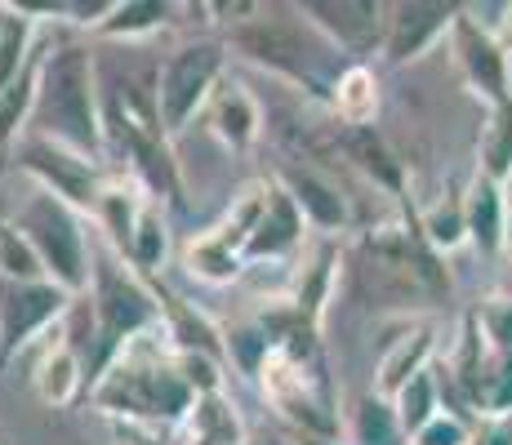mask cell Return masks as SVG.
Wrapping results in <instances>:
<instances>
[{"instance_id":"4dcf8cb0","label":"cell","mask_w":512,"mask_h":445,"mask_svg":"<svg viewBox=\"0 0 512 445\" xmlns=\"http://www.w3.org/2000/svg\"><path fill=\"white\" fill-rule=\"evenodd\" d=\"M472 321H477L481 339H486V348L495 352H512V294H490V299H481L477 308H472Z\"/></svg>"},{"instance_id":"7402d4cb","label":"cell","mask_w":512,"mask_h":445,"mask_svg":"<svg viewBox=\"0 0 512 445\" xmlns=\"http://www.w3.org/2000/svg\"><path fill=\"white\" fill-rule=\"evenodd\" d=\"M170 254H174L170 210H165L161 201H147V210L139 214V223H134L130 245L121 250V259L130 263L139 276H147V281H156V276L165 272V263H170Z\"/></svg>"},{"instance_id":"8d00e7d4","label":"cell","mask_w":512,"mask_h":445,"mask_svg":"<svg viewBox=\"0 0 512 445\" xmlns=\"http://www.w3.org/2000/svg\"><path fill=\"white\" fill-rule=\"evenodd\" d=\"M508 259H512V254H508ZM508 294H512V281H508Z\"/></svg>"},{"instance_id":"8fae6325","label":"cell","mask_w":512,"mask_h":445,"mask_svg":"<svg viewBox=\"0 0 512 445\" xmlns=\"http://www.w3.org/2000/svg\"><path fill=\"white\" fill-rule=\"evenodd\" d=\"M446 49H450V58H455V67H459V76H464L472 98H481L486 107L508 103L512 98V58L499 49V41L486 27L472 23L464 14V5H459V18L446 36Z\"/></svg>"},{"instance_id":"d6a6232c","label":"cell","mask_w":512,"mask_h":445,"mask_svg":"<svg viewBox=\"0 0 512 445\" xmlns=\"http://www.w3.org/2000/svg\"><path fill=\"white\" fill-rule=\"evenodd\" d=\"M464 14L477 27H486L499 41V49L512 58V0H499V5H464Z\"/></svg>"},{"instance_id":"ac0fdd59","label":"cell","mask_w":512,"mask_h":445,"mask_svg":"<svg viewBox=\"0 0 512 445\" xmlns=\"http://www.w3.org/2000/svg\"><path fill=\"white\" fill-rule=\"evenodd\" d=\"M432 365H437V325L432 321L406 325V330L388 343V352L379 356V365H374V392L392 401L415 374L432 370Z\"/></svg>"},{"instance_id":"d4e9b609","label":"cell","mask_w":512,"mask_h":445,"mask_svg":"<svg viewBox=\"0 0 512 445\" xmlns=\"http://www.w3.org/2000/svg\"><path fill=\"white\" fill-rule=\"evenodd\" d=\"M170 14L174 5H165V0H112V9L90 36H98V41H143V36L161 32Z\"/></svg>"},{"instance_id":"5bb4252c","label":"cell","mask_w":512,"mask_h":445,"mask_svg":"<svg viewBox=\"0 0 512 445\" xmlns=\"http://www.w3.org/2000/svg\"><path fill=\"white\" fill-rule=\"evenodd\" d=\"M339 267H343V254H339V241L334 236H317L308 250L299 254V267H294V281H290V308L321 330L326 325V312L339 294Z\"/></svg>"},{"instance_id":"e575fe53","label":"cell","mask_w":512,"mask_h":445,"mask_svg":"<svg viewBox=\"0 0 512 445\" xmlns=\"http://www.w3.org/2000/svg\"><path fill=\"white\" fill-rule=\"evenodd\" d=\"M472 445H512V414L472 423Z\"/></svg>"},{"instance_id":"d590c367","label":"cell","mask_w":512,"mask_h":445,"mask_svg":"<svg viewBox=\"0 0 512 445\" xmlns=\"http://www.w3.org/2000/svg\"><path fill=\"white\" fill-rule=\"evenodd\" d=\"M290 441L294 445H348L343 437H294V432H290Z\"/></svg>"},{"instance_id":"5b68a950","label":"cell","mask_w":512,"mask_h":445,"mask_svg":"<svg viewBox=\"0 0 512 445\" xmlns=\"http://www.w3.org/2000/svg\"><path fill=\"white\" fill-rule=\"evenodd\" d=\"M9 223L27 236V245L36 250L49 281L58 290H67L72 299H85L90 272H94V245H90V232H85L90 219L81 210H72V205H63L58 196L32 187V196L9 214Z\"/></svg>"},{"instance_id":"f1b7e54d","label":"cell","mask_w":512,"mask_h":445,"mask_svg":"<svg viewBox=\"0 0 512 445\" xmlns=\"http://www.w3.org/2000/svg\"><path fill=\"white\" fill-rule=\"evenodd\" d=\"M392 405H397V419L401 428H406V437H415V432H423L432 419H437L446 405H441V383H437V370H423L415 374V379L406 383V388L392 397Z\"/></svg>"},{"instance_id":"52a82bcc","label":"cell","mask_w":512,"mask_h":445,"mask_svg":"<svg viewBox=\"0 0 512 445\" xmlns=\"http://www.w3.org/2000/svg\"><path fill=\"white\" fill-rule=\"evenodd\" d=\"M268 187H272V178H250L245 187H236V196L219 219L187 236L179 250V263L187 276H196L201 285H214V290L241 281V272L250 267L245 263V250H250V236L259 227L263 205H268Z\"/></svg>"},{"instance_id":"9c48e42d","label":"cell","mask_w":512,"mask_h":445,"mask_svg":"<svg viewBox=\"0 0 512 445\" xmlns=\"http://www.w3.org/2000/svg\"><path fill=\"white\" fill-rule=\"evenodd\" d=\"M76 299L54 281H9L0 276V370L23 348L45 339L72 316Z\"/></svg>"},{"instance_id":"603a6c76","label":"cell","mask_w":512,"mask_h":445,"mask_svg":"<svg viewBox=\"0 0 512 445\" xmlns=\"http://www.w3.org/2000/svg\"><path fill=\"white\" fill-rule=\"evenodd\" d=\"M339 147L361 174L370 178L379 192L406 196V165L392 156V147L383 143L379 130H339Z\"/></svg>"},{"instance_id":"1f68e13d","label":"cell","mask_w":512,"mask_h":445,"mask_svg":"<svg viewBox=\"0 0 512 445\" xmlns=\"http://www.w3.org/2000/svg\"><path fill=\"white\" fill-rule=\"evenodd\" d=\"M410 445H472V419L441 410L437 419L428 423V428L410 437Z\"/></svg>"},{"instance_id":"484cf974","label":"cell","mask_w":512,"mask_h":445,"mask_svg":"<svg viewBox=\"0 0 512 445\" xmlns=\"http://www.w3.org/2000/svg\"><path fill=\"white\" fill-rule=\"evenodd\" d=\"M477 174H486L499 187H512V98L486 107V121L477 134Z\"/></svg>"},{"instance_id":"277c9868","label":"cell","mask_w":512,"mask_h":445,"mask_svg":"<svg viewBox=\"0 0 512 445\" xmlns=\"http://www.w3.org/2000/svg\"><path fill=\"white\" fill-rule=\"evenodd\" d=\"M54 143L85 152L94 161H107L103 134V94H98V63L85 45H54L41 72L32 130Z\"/></svg>"},{"instance_id":"2e32d148","label":"cell","mask_w":512,"mask_h":445,"mask_svg":"<svg viewBox=\"0 0 512 445\" xmlns=\"http://www.w3.org/2000/svg\"><path fill=\"white\" fill-rule=\"evenodd\" d=\"M32 388H36V397L45 405H54V410L72 405L90 388V374H85L81 352H76L72 334H67V321L45 334V348L36 356V370H32Z\"/></svg>"},{"instance_id":"ba28073f","label":"cell","mask_w":512,"mask_h":445,"mask_svg":"<svg viewBox=\"0 0 512 445\" xmlns=\"http://www.w3.org/2000/svg\"><path fill=\"white\" fill-rule=\"evenodd\" d=\"M9 161H14L18 174L32 178V187L58 196L63 205L81 210L85 219L94 214L98 196H103L107 178H112V165H107V161H94V156L72 152V147L54 143V138H41V134H23V138H18L14 152H9Z\"/></svg>"},{"instance_id":"7a4b0ae2","label":"cell","mask_w":512,"mask_h":445,"mask_svg":"<svg viewBox=\"0 0 512 445\" xmlns=\"http://www.w3.org/2000/svg\"><path fill=\"white\" fill-rule=\"evenodd\" d=\"M223 45L236 58H245V63L272 72L277 81L294 85L299 94L317 98V103H330V89L343 67H348V58L299 14V5L294 9L259 5L250 18H241L236 27L223 32Z\"/></svg>"},{"instance_id":"e0dca14e","label":"cell","mask_w":512,"mask_h":445,"mask_svg":"<svg viewBox=\"0 0 512 445\" xmlns=\"http://www.w3.org/2000/svg\"><path fill=\"white\" fill-rule=\"evenodd\" d=\"M205 125H210V134L219 138L228 152L245 156L263 138V107L241 81L228 76V81L219 85V94L210 98V107H205Z\"/></svg>"},{"instance_id":"ffe728a7","label":"cell","mask_w":512,"mask_h":445,"mask_svg":"<svg viewBox=\"0 0 512 445\" xmlns=\"http://www.w3.org/2000/svg\"><path fill=\"white\" fill-rule=\"evenodd\" d=\"M170 441L174 445H250V432H245V419L228 392H214V397L192 401V410L170 432Z\"/></svg>"},{"instance_id":"d6986e66","label":"cell","mask_w":512,"mask_h":445,"mask_svg":"<svg viewBox=\"0 0 512 445\" xmlns=\"http://www.w3.org/2000/svg\"><path fill=\"white\" fill-rule=\"evenodd\" d=\"M464 214H468V245L486 259H504L508 250V187L490 183L486 174L472 170L464 187Z\"/></svg>"},{"instance_id":"9a60e30c","label":"cell","mask_w":512,"mask_h":445,"mask_svg":"<svg viewBox=\"0 0 512 445\" xmlns=\"http://www.w3.org/2000/svg\"><path fill=\"white\" fill-rule=\"evenodd\" d=\"M308 236H312V227L299 214V205L290 201L285 187L272 183L268 187V205H263V214H259V227H254V236H250V250H245V263L250 267L290 263V259H299V254L308 250Z\"/></svg>"},{"instance_id":"44dd1931","label":"cell","mask_w":512,"mask_h":445,"mask_svg":"<svg viewBox=\"0 0 512 445\" xmlns=\"http://www.w3.org/2000/svg\"><path fill=\"white\" fill-rule=\"evenodd\" d=\"M330 116L339 121V130H374L383 107V89L370 63H348L339 72V81L330 89Z\"/></svg>"},{"instance_id":"3957f363","label":"cell","mask_w":512,"mask_h":445,"mask_svg":"<svg viewBox=\"0 0 512 445\" xmlns=\"http://www.w3.org/2000/svg\"><path fill=\"white\" fill-rule=\"evenodd\" d=\"M85 299H90V339H94L85 374H90V383H94L134 339L161 330L165 308H161L156 281L139 276L121 254L107 250V245L94 250V272H90Z\"/></svg>"},{"instance_id":"8992f818","label":"cell","mask_w":512,"mask_h":445,"mask_svg":"<svg viewBox=\"0 0 512 445\" xmlns=\"http://www.w3.org/2000/svg\"><path fill=\"white\" fill-rule=\"evenodd\" d=\"M223 81H228V45H223V36H196V41L170 49L152 76L161 130L170 138L187 134V125L201 121Z\"/></svg>"},{"instance_id":"4fadbf2b","label":"cell","mask_w":512,"mask_h":445,"mask_svg":"<svg viewBox=\"0 0 512 445\" xmlns=\"http://www.w3.org/2000/svg\"><path fill=\"white\" fill-rule=\"evenodd\" d=\"M455 18H459V5H450V0H397V5H388L383 58L401 67L432 54L437 45H446Z\"/></svg>"},{"instance_id":"4316f807","label":"cell","mask_w":512,"mask_h":445,"mask_svg":"<svg viewBox=\"0 0 512 445\" xmlns=\"http://www.w3.org/2000/svg\"><path fill=\"white\" fill-rule=\"evenodd\" d=\"M419 232L432 250L446 259L459 245H468V214H464V187L459 192H441L428 210L419 214Z\"/></svg>"},{"instance_id":"83f0119b","label":"cell","mask_w":512,"mask_h":445,"mask_svg":"<svg viewBox=\"0 0 512 445\" xmlns=\"http://www.w3.org/2000/svg\"><path fill=\"white\" fill-rule=\"evenodd\" d=\"M272 334L268 325L259 321V316H250V321H236V325H223V352H228V365L232 370H241L245 379H259L263 361L272 356Z\"/></svg>"},{"instance_id":"836d02e7","label":"cell","mask_w":512,"mask_h":445,"mask_svg":"<svg viewBox=\"0 0 512 445\" xmlns=\"http://www.w3.org/2000/svg\"><path fill=\"white\" fill-rule=\"evenodd\" d=\"M112 445H174L170 432L143 428V423H112Z\"/></svg>"},{"instance_id":"f546056e","label":"cell","mask_w":512,"mask_h":445,"mask_svg":"<svg viewBox=\"0 0 512 445\" xmlns=\"http://www.w3.org/2000/svg\"><path fill=\"white\" fill-rule=\"evenodd\" d=\"M0 276H9V281H49L27 236L9 219H0Z\"/></svg>"},{"instance_id":"7c38bea8","label":"cell","mask_w":512,"mask_h":445,"mask_svg":"<svg viewBox=\"0 0 512 445\" xmlns=\"http://www.w3.org/2000/svg\"><path fill=\"white\" fill-rule=\"evenodd\" d=\"M272 183L290 192V201L299 205V214L308 219V227L317 236H339L352 227L348 196L339 192V183H334L326 170H317V165L303 161V156H285L277 165V174H272Z\"/></svg>"},{"instance_id":"6da1fadb","label":"cell","mask_w":512,"mask_h":445,"mask_svg":"<svg viewBox=\"0 0 512 445\" xmlns=\"http://www.w3.org/2000/svg\"><path fill=\"white\" fill-rule=\"evenodd\" d=\"M192 401L196 392L187 388V379L179 374L165 321L161 330L134 339L90 383V405L98 414H107L112 423H143V428H156V432L179 428L183 414L192 410Z\"/></svg>"},{"instance_id":"cb8c5ba5","label":"cell","mask_w":512,"mask_h":445,"mask_svg":"<svg viewBox=\"0 0 512 445\" xmlns=\"http://www.w3.org/2000/svg\"><path fill=\"white\" fill-rule=\"evenodd\" d=\"M343 441L348 445H410L406 428L397 419V405L379 392H366V397L352 401L348 423H343Z\"/></svg>"},{"instance_id":"30bf717a","label":"cell","mask_w":512,"mask_h":445,"mask_svg":"<svg viewBox=\"0 0 512 445\" xmlns=\"http://www.w3.org/2000/svg\"><path fill=\"white\" fill-rule=\"evenodd\" d=\"M299 14L348 63H366L370 54H383V36H388V5L383 0H303Z\"/></svg>"}]
</instances>
